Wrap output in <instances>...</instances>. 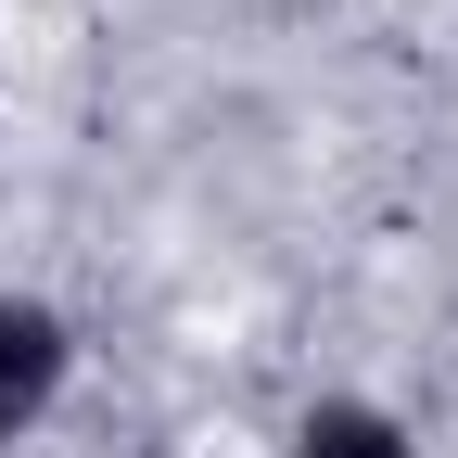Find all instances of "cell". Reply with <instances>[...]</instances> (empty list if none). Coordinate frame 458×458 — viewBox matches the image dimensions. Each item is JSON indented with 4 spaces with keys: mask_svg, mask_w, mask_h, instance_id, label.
<instances>
[{
    "mask_svg": "<svg viewBox=\"0 0 458 458\" xmlns=\"http://www.w3.org/2000/svg\"><path fill=\"white\" fill-rule=\"evenodd\" d=\"M64 382H77V318L51 293H13V280H0V445H26L64 408Z\"/></svg>",
    "mask_w": 458,
    "mask_h": 458,
    "instance_id": "cell-1",
    "label": "cell"
},
{
    "mask_svg": "<svg viewBox=\"0 0 458 458\" xmlns=\"http://www.w3.org/2000/svg\"><path fill=\"white\" fill-rule=\"evenodd\" d=\"M280 458H420V433L382 408V394H318V408L293 420V445Z\"/></svg>",
    "mask_w": 458,
    "mask_h": 458,
    "instance_id": "cell-2",
    "label": "cell"
}]
</instances>
